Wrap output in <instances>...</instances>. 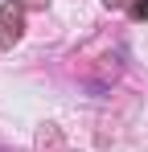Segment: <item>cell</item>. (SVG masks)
I'll list each match as a JSON object with an SVG mask.
<instances>
[{
	"mask_svg": "<svg viewBox=\"0 0 148 152\" xmlns=\"http://www.w3.org/2000/svg\"><path fill=\"white\" fill-rule=\"evenodd\" d=\"M132 17H148V0H136L132 4Z\"/></svg>",
	"mask_w": 148,
	"mask_h": 152,
	"instance_id": "obj_1",
	"label": "cell"
},
{
	"mask_svg": "<svg viewBox=\"0 0 148 152\" xmlns=\"http://www.w3.org/2000/svg\"><path fill=\"white\" fill-rule=\"evenodd\" d=\"M25 4H45V0H25Z\"/></svg>",
	"mask_w": 148,
	"mask_h": 152,
	"instance_id": "obj_2",
	"label": "cell"
}]
</instances>
